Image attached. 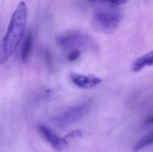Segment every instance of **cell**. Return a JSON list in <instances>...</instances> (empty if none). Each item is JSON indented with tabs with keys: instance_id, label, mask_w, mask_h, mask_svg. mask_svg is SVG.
<instances>
[{
	"instance_id": "1",
	"label": "cell",
	"mask_w": 153,
	"mask_h": 152,
	"mask_svg": "<svg viewBox=\"0 0 153 152\" xmlns=\"http://www.w3.org/2000/svg\"><path fill=\"white\" fill-rule=\"evenodd\" d=\"M27 7L21 1L13 13L0 49V62L3 63L12 54L24 36L27 19Z\"/></svg>"
},
{
	"instance_id": "2",
	"label": "cell",
	"mask_w": 153,
	"mask_h": 152,
	"mask_svg": "<svg viewBox=\"0 0 153 152\" xmlns=\"http://www.w3.org/2000/svg\"><path fill=\"white\" fill-rule=\"evenodd\" d=\"M94 11L92 26L95 31L110 34L117 29L121 19V12L118 6L109 2H98Z\"/></svg>"
},
{
	"instance_id": "3",
	"label": "cell",
	"mask_w": 153,
	"mask_h": 152,
	"mask_svg": "<svg viewBox=\"0 0 153 152\" xmlns=\"http://www.w3.org/2000/svg\"><path fill=\"white\" fill-rule=\"evenodd\" d=\"M57 41L59 45L66 48L74 46H93L91 38L84 34L79 32H70L63 34L58 37Z\"/></svg>"
},
{
	"instance_id": "4",
	"label": "cell",
	"mask_w": 153,
	"mask_h": 152,
	"mask_svg": "<svg viewBox=\"0 0 153 152\" xmlns=\"http://www.w3.org/2000/svg\"><path fill=\"white\" fill-rule=\"evenodd\" d=\"M71 79L73 83L80 88L90 89L101 83L100 78L94 75H86L78 73H71Z\"/></svg>"
},
{
	"instance_id": "5",
	"label": "cell",
	"mask_w": 153,
	"mask_h": 152,
	"mask_svg": "<svg viewBox=\"0 0 153 152\" xmlns=\"http://www.w3.org/2000/svg\"><path fill=\"white\" fill-rule=\"evenodd\" d=\"M39 133L45 139L52 145L54 149L60 151L68 145L67 141L64 138L58 137L49 128L43 126H38Z\"/></svg>"
},
{
	"instance_id": "6",
	"label": "cell",
	"mask_w": 153,
	"mask_h": 152,
	"mask_svg": "<svg viewBox=\"0 0 153 152\" xmlns=\"http://www.w3.org/2000/svg\"><path fill=\"white\" fill-rule=\"evenodd\" d=\"M153 65V51L137 58L133 62L132 68L135 72H139L146 66Z\"/></svg>"
},
{
	"instance_id": "7",
	"label": "cell",
	"mask_w": 153,
	"mask_h": 152,
	"mask_svg": "<svg viewBox=\"0 0 153 152\" xmlns=\"http://www.w3.org/2000/svg\"><path fill=\"white\" fill-rule=\"evenodd\" d=\"M87 109L86 105L83 104L76 107H74L70 109L67 112H65L62 116L60 117L61 120H66L69 121L70 120H75L79 117L80 116L83 115L85 111Z\"/></svg>"
},
{
	"instance_id": "8",
	"label": "cell",
	"mask_w": 153,
	"mask_h": 152,
	"mask_svg": "<svg viewBox=\"0 0 153 152\" xmlns=\"http://www.w3.org/2000/svg\"><path fill=\"white\" fill-rule=\"evenodd\" d=\"M33 36L31 32H29L24 40L22 48L21 58L23 62H26L28 59L32 48Z\"/></svg>"
},
{
	"instance_id": "9",
	"label": "cell",
	"mask_w": 153,
	"mask_h": 152,
	"mask_svg": "<svg viewBox=\"0 0 153 152\" xmlns=\"http://www.w3.org/2000/svg\"><path fill=\"white\" fill-rule=\"evenodd\" d=\"M153 143V129L141 138L134 146L133 151L137 152Z\"/></svg>"
},
{
	"instance_id": "10",
	"label": "cell",
	"mask_w": 153,
	"mask_h": 152,
	"mask_svg": "<svg viewBox=\"0 0 153 152\" xmlns=\"http://www.w3.org/2000/svg\"><path fill=\"white\" fill-rule=\"evenodd\" d=\"M81 51L79 50H74L71 52L68 56V60L73 62L77 60L80 57Z\"/></svg>"
},
{
	"instance_id": "11",
	"label": "cell",
	"mask_w": 153,
	"mask_h": 152,
	"mask_svg": "<svg viewBox=\"0 0 153 152\" xmlns=\"http://www.w3.org/2000/svg\"><path fill=\"white\" fill-rule=\"evenodd\" d=\"M82 136V131L80 130H75V131H73L71 133L66 135L63 138L66 140L67 139L69 138H71V137H74L76 136L81 137Z\"/></svg>"
},
{
	"instance_id": "12",
	"label": "cell",
	"mask_w": 153,
	"mask_h": 152,
	"mask_svg": "<svg viewBox=\"0 0 153 152\" xmlns=\"http://www.w3.org/2000/svg\"><path fill=\"white\" fill-rule=\"evenodd\" d=\"M126 1H109V2L113 5L118 6L119 5L126 3Z\"/></svg>"
},
{
	"instance_id": "13",
	"label": "cell",
	"mask_w": 153,
	"mask_h": 152,
	"mask_svg": "<svg viewBox=\"0 0 153 152\" xmlns=\"http://www.w3.org/2000/svg\"><path fill=\"white\" fill-rule=\"evenodd\" d=\"M146 122L150 124H153V115L149 116L146 119Z\"/></svg>"
}]
</instances>
